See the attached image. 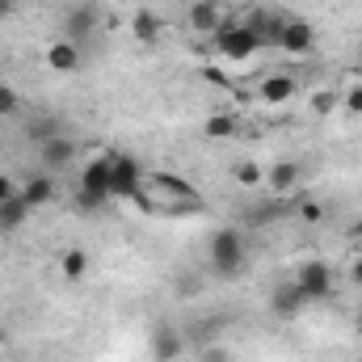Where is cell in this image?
I'll return each instance as SVG.
<instances>
[{
    "label": "cell",
    "mask_w": 362,
    "mask_h": 362,
    "mask_svg": "<svg viewBox=\"0 0 362 362\" xmlns=\"http://www.w3.org/2000/svg\"><path fill=\"white\" fill-rule=\"evenodd\" d=\"M131 202L148 215H194L206 206V198L177 173H144V185Z\"/></svg>",
    "instance_id": "obj_1"
},
{
    "label": "cell",
    "mask_w": 362,
    "mask_h": 362,
    "mask_svg": "<svg viewBox=\"0 0 362 362\" xmlns=\"http://www.w3.org/2000/svg\"><path fill=\"white\" fill-rule=\"evenodd\" d=\"M206 266L215 278H236L249 266V245L240 236V228H219L206 245Z\"/></svg>",
    "instance_id": "obj_2"
},
{
    "label": "cell",
    "mask_w": 362,
    "mask_h": 362,
    "mask_svg": "<svg viewBox=\"0 0 362 362\" xmlns=\"http://www.w3.org/2000/svg\"><path fill=\"white\" fill-rule=\"evenodd\" d=\"M266 42H262V34L253 30V25H223L219 34H215V51L223 55V59H232V64H245L249 55H257Z\"/></svg>",
    "instance_id": "obj_3"
},
{
    "label": "cell",
    "mask_w": 362,
    "mask_h": 362,
    "mask_svg": "<svg viewBox=\"0 0 362 362\" xmlns=\"http://www.w3.org/2000/svg\"><path fill=\"white\" fill-rule=\"evenodd\" d=\"M144 185V165L127 152H114V165H110V198L114 202H131Z\"/></svg>",
    "instance_id": "obj_4"
},
{
    "label": "cell",
    "mask_w": 362,
    "mask_h": 362,
    "mask_svg": "<svg viewBox=\"0 0 362 362\" xmlns=\"http://www.w3.org/2000/svg\"><path fill=\"white\" fill-rule=\"evenodd\" d=\"M299 291H303V299L308 303H316V299H329L333 295V266L329 262H303L299 270H295V278H291Z\"/></svg>",
    "instance_id": "obj_5"
},
{
    "label": "cell",
    "mask_w": 362,
    "mask_h": 362,
    "mask_svg": "<svg viewBox=\"0 0 362 362\" xmlns=\"http://www.w3.org/2000/svg\"><path fill=\"white\" fill-rule=\"evenodd\" d=\"M274 47L286 51V55H312V51H316V30H312V21L286 17V21L278 25V34H274Z\"/></svg>",
    "instance_id": "obj_6"
},
{
    "label": "cell",
    "mask_w": 362,
    "mask_h": 362,
    "mask_svg": "<svg viewBox=\"0 0 362 362\" xmlns=\"http://www.w3.org/2000/svg\"><path fill=\"white\" fill-rule=\"evenodd\" d=\"M110 165H114V152H101V156L85 160L76 189H81V194H93V198H101V202H110Z\"/></svg>",
    "instance_id": "obj_7"
},
{
    "label": "cell",
    "mask_w": 362,
    "mask_h": 362,
    "mask_svg": "<svg viewBox=\"0 0 362 362\" xmlns=\"http://www.w3.org/2000/svg\"><path fill=\"white\" fill-rule=\"evenodd\" d=\"M185 25L194 30V34H206V38H215L228 21H223V0H194L189 4V13H185Z\"/></svg>",
    "instance_id": "obj_8"
},
{
    "label": "cell",
    "mask_w": 362,
    "mask_h": 362,
    "mask_svg": "<svg viewBox=\"0 0 362 362\" xmlns=\"http://www.w3.org/2000/svg\"><path fill=\"white\" fill-rule=\"evenodd\" d=\"M76 152H81V144H76V139H68V135H55V139L38 144V160H42V169H47V173L68 169V165L76 160Z\"/></svg>",
    "instance_id": "obj_9"
},
{
    "label": "cell",
    "mask_w": 362,
    "mask_h": 362,
    "mask_svg": "<svg viewBox=\"0 0 362 362\" xmlns=\"http://www.w3.org/2000/svg\"><path fill=\"white\" fill-rule=\"evenodd\" d=\"M42 59H47V68L59 72V76H72V72H81V64H85V55H81V47H76L72 38H55Z\"/></svg>",
    "instance_id": "obj_10"
},
{
    "label": "cell",
    "mask_w": 362,
    "mask_h": 362,
    "mask_svg": "<svg viewBox=\"0 0 362 362\" xmlns=\"http://www.w3.org/2000/svg\"><path fill=\"white\" fill-rule=\"evenodd\" d=\"M93 30H97V8H93V4L68 8V17H64V38H72L76 47H85L93 38Z\"/></svg>",
    "instance_id": "obj_11"
},
{
    "label": "cell",
    "mask_w": 362,
    "mask_h": 362,
    "mask_svg": "<svg viewBox=\"0 0 362 362\" xmlns=\"http://www.w3.org/2000/svg\"><path fill=\"white\" fill-rule=\"evenodd\" d=\"M303 308H308V299H303V291H299L295 282H282V286H274V295H270V312H274V316H282V320H295Z\"/></svg>",
    "instance_id": "obj_12"
},
{
    "label": "cell",
    "mask_w": 362,
    "mask_h": 362,
    "mask_svg": "<svg viewBox=\"0 0 362 362\" xmlns=\"http://www.w3.org/2000/svg\"><path fill=\"white\" fill-rule=\"evenodd\" d=\"M131 34H135V42L156 47V42H160V34H165L160 13H152V8H135V13H131Z\"/></svg>",
    "instance_id": "obj_13"
},
{
    "label": "cell",
    "mask_w": 362,
    "mask_h": 362,
    "mask_svg": "<svg viewBox=\"0 0 362 362\" xmlns=\"http://www.w3.org/2000/svg\"><path fill=\"white\" fill-rule=\"evenodd\" d=\"M21 198L30 202V211H38V206H47L51 198H55V181L47 169H38V173H30V177H21Z\"/></svg>",
    "instance_id": "obj_14"
},
{
    "label": "cell",
    "mask_w": 362,
    "mask_h": 362,
    "mask_svg": "<svg viewBox=\"0 0 362 362\" xmlns=\"http://www.w3.org/2000/svg\"><path fill=\"white\" fill-rule=\"evenodd\" d=\"M299 181H303V165H295V160H278V165L266 169V185H270L278 198H282V194H291Z\"/></svg>",
    "instance_id": "obj_15"
},
{
    "label": "cell",
    "mask_w": 362,
    "mask_h": 362,
    "mask_svg": "<svg viewBox=\"0 0 362 362\" xmlns=\"http://www.w3.org/2000/svg\"><path fill=\"white\" fill-rule=\"evenodd\" d=\"M148 350H152V358H156V362H173L181 354V333L173 329V325H160V329L152 333Z\"/></svg>",
    "instance_id": "obj_16"
},
{
    "label": "cell",
    "mask_w": 362,
    "mask_h": 362,
    "mask_svg": "<svg viewBox=\"0 0 362 362\" xmlns=\"http://www.w3.org/2000/svg\"><path fill=\"white\" fill-rule=\"evenodd\" d=\"M295 97V76H286V72H274L262 81V101L266 105H286Z\"/></svg>",
    "instance_id": "obj_17"
},
{
    "label": "cell",
    "mask_w": 362,
    "mask_h": 362,
    "mask_svg": "<svg viewBox=\"0 0 362 362\" xmlns=\"http://www.w3.org/2000/svg\"><path fill=\"white\" fill-rule=\"evenodd\" d=\"M25 219H30V202H25V198H21V189H17L13 198H4V202H0V232H17Z\"/></svg>",
    "instance_id": "obj_18"
},
{
    "label": "cell",
    "mask_w": 362,
    "mask_h": 362,
    "mask_svg": "<svg viewBox=\"0 0 362 362\" xmlns=\"http://www.w3.org/2000/svg\"><path fill=\"white\" fill-rule=\"evenodd\" d=\"M59 274H64L68 282H81V278L89 274V253H85L81 245H72V249H64V257H59Z\"/></svg>",
    "instance_id": "obj_19"
},
{
    "label": "cell",
    "mask_w": 362,
    "mask_h": 362,
    "mask_svg": "<svg viewBox=\"0 0 362 362\" xmlns=\"http://www.w3.org/2000/svg\"><path fill=\"white\" fill-rule=\"evenodd\" d=\"M202 131H206L211 139H232V135L240 131V118H236V114H211Z\"/></svg>",
    "instance_id": "obj_20"
},
{
    "label": "cell",
    "mask_w": 362,
    "mask_h": 362,
    "mask_svg": "<svg viewBox=\"0 0 362 362\" xmlns=\"http://www.w3.org/2000/svg\"><path fill=\"white\" fill-rule=\"evenodd\" d=\"M232 177H236V185H249V189H253V185H262V181H266V169H262V165H253V160H245V165H236V169H232Z\"/></svg>",
    "instance_id": "obj_21"
},
{
    "label": "cell",
    "mask_w": 362,
    "mask_h": 362,
    "mask_svg": "<svg viewBox=\"0 0 362 362\" xmlns=\"http://www.w3.org/2000/svg\"><path fill=\"white\" fill-rule=\"evenodd\" d=\"M55 135H64V131H59V118H34V122H30V139L47 144V139H55Z\"/></svg>",
    "instance_id": "obj_22"
},
{
    "label": "cell",
    "mask_w": 362,
    "mask_h": 362,
    "mask_svg": "<svg viewBox=\"0 0 362 362\" xmlns=\"http://www.w3.org/2000/svg\"><path fill=\"white\" fill-rule=\"evenodd\" d=\"M337 105H341V97H337V93H329V89L312 97V114H320V118H329V114H333Z\"/></svg>",
    "instance_id": "obj_23"
},
{
    "label": "cell",
    "mask_w": 362,
    "mask_h": 362,
    "mask_svg": "<svg viewBox=\"0 0 362 362\" xmlns=\"http://www.w3.org/2000/svg\"><path fill=\"white\" fill-rule=\"evenodd\" d=\"M341 110L354 114V118H362V85H350V89L341 93Z\"/></svg>",
    "instance_id": "obj_24"
},
{
    "label": "cell",
    "mask_w": 362,
    "mask_h": 362,
    "mask_svg": "<svg viewBox=\"0 0 362 362\" xmlns=\"http://www.w3.org/2000/svg\"><path fill=\"white\" fill-rule=\"evenodd\" d=\"M17 110H21V97L8 89V85H0V118L4 114H17Z\"/></svg>",
    "instance_id": "obj_25"
},
{
    "label": "cell",
    "mask_w": 362,
    "mask_h": 362,
    "mask_svg": "<svg viewBox=\"0 0 362 362\" xmlns=\"http://www.w3.org/2000/svg\"><path fill=\"white\" fill-rule=\"evenodd\" d=\"M299 219H303V223H320V219H325V202H303V206H299Z\"/></svg>",
    "instance_id": "obj_26"
},
{
    "label": "cell",
    "mask_w": 362,
    "mask_h": 362,
    "mask_svg": "<svg viewBox=\"0 0 362 362\" xmlns=\"http://www.w3.org/2000/svg\"><path fill=\"white\" fill-rule=\"evenodd\" d=\"M17 189H21V181H13L8 173H0V202H4V198H13Z\"/></svg>",
    "instance_id": "obj_27"
},
{
    "label": "cell",
    "mask_w": 362,
    "mask_h": 362,
    "mask_svg": "<svg viewBox=\"0 0 362 362\" xmlns=\"http://www.w3.org/2000/svg\"><path fill=\"white\" fill-rule=\"evenodd\" d=\"M17 13V0H0V21H8Z\"/></svg>",
    "instance_id": "obj_28"
},
{
    "label": "cell",
    "mask_w": 362,
    "mask_h": 362,
    "mask_svg": "<svg viewBox=\"0 0 362 362\" xmlns=\"http://www.w3.org/2000/svg\"><path fill=\"white\" fill-rule=\"evenodd\" d=\"M350 282H354V286H362V253H358V262L350 266Z\"/></svg>",
    "instance_id": "obj_29"
},
{
    "label": "cell",
    "mask_w": 362,
    "mask_h": 362,
    "mask_svg": "<svg viewBox=\"0 0 362 362\" xmlns=\"http://www.w3.org/2000/svg\"><path fill=\"white\" fill-rule=\"evenodd\" d=\"M358 253H362V228H358Z\"/></svg>",
    "instance_id": "obj_30"
}]
</instances>
